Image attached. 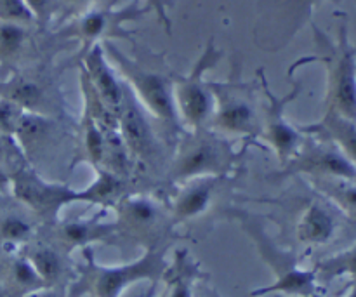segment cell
I'll list each match as a JSON object with an SVG mask.
<instances>
[{"instance_id": "cell-17", "label": "cell", "mask_w": 356, "mask_h": 297, "mask_svg": "<svg viewBox=\"0 0 356 297\" xmlns=\"http://www.w3.org/2000/svg\"><path fill=\"white\" fill-rule=\"evenodd\" d=\"M0 99H6L30 113L58 118L61 115V99L56 96L51 82L40 75L14 73L0 80Z\"/></svg>"}, {"instance_id": "cell-32", "label": "cell", "mask_w": 356, "mask_h": 297, "mask_svg": "<svg viewBox=\"0 0 356 297\" xmlns=\"http://www.w3.org/2000/svg\"><path fill=\"white\" fill-rule=\"evenodd\" d=\"M146 7L159 17L160 24L165 28L167 33L172 31V21L169 17V10L174 7V0H146Z\"/></svg>"}, {"instance_id": "cell-2", "label": "cell", "mask_w": 356, "mask_h": 297, "mask_svg": "<svg viewBox=\"0 0 356 297\" xmlns=\"http://www.w3.org/2000/svg\"><path fill=\"white\" fill-rule=\"evenodd\" d=\"M172 243L143 250L138 259L124 264H101L92 249L82 250V263L76 264V277L68 285V297H122L132 285L149 282L160 284L169 270Z\"/></svg>"}, {"instance_id": "cell-39", "label": "cell", "mask_w": 356, "mask_h": 297, "mask_svg": "<svg viewBox=\"0 0 356 297\" xmlns=\"http://www.w3.org/2000/svg\"><path fill=\"white\" fill-rule=\"evenodd\" d=\"M0 297H6V294H3V289H2V285H0Z\"/></svg>"}, {"instance_id": "cell-12", "label": "cell", "mask_w": 356, "mask_h": 297, "mask_svg": "<svg viewBox=\"0 0 356 297\" xmlns=\"http://www.w3.org/2000/svg\"><path fill=\"white\" fill-rule=\"evenodd\" d=\"M259 75L261 89H263L264 97H266V104H264V115H263V127H261L259 138L266 143L271 148V152L277 155L278 162L284 167L289 160L296 156V153L301 148L302 141L306 136L299 131L298 125L292 124L285 115L289 104L301 94L302 86L301 82H292V89L289 90L285 96H278L273 93L270 87V82L264 77L263 68L257 72Z\"/></svg>"}, {"instance_id": "cell-31", "label": "cell", "mask_w": 356, "mask_h": 297, "mask_svg": "<svg viewBox=\"0 0 356 297\" xmlns=\"http://www.w3.org/2000/svg\"><path fill=\"white\" fill-rule=\"evenodd\" d=\"M24 3H26L28 9L33 14L35 23L45 26L52 19L56 10L59 9L61 0H24Z\"/></svg>"}, {"instance_id": "cell-20", "label": "cell", "mask_w": 356, "mask_h": 297, "mask_svg": "<svg viewBox=\"0 0 356 297\" xmlns=\"http://www.w3.org/2000/svg\"><path fill=\"white\" fill-rule=\"evenodd\" d=\"M23 254L33 264L45 287L68 289V285L75 280L76 264L73 263L72 256L59 250L47 240L37 236L33 242L24 247Z\"/></svg>"}, {"instance_id": "cell-27", "label": "cell", "mask_w": 356, "mask_h": 297, "mask_svg": "<svg viewBox=\"0 0 356 297\" xmlns=\"http://www.w3.org/2000/svg\"><path fill=\"white\" fill-rule=\"evenodd\" d=\"M313 270H315L318 280L332 282L336 278L346 277L356 284V243L350 249L343 250V252L325 257Z\"/></svg>"}, {"instance_id": "cell-26", "label": "cell", "mask_w": 356, "mask_h": 297, "mask_svg": "<svg viewBox=\"0 0 356 297\" xmlns=\"http://www.w3.org/2000/svg\"><path fill=\"white\" fill-rule=\"evenodd\" d=\"M308 181L334 209L356 223V181L337 177H312Z\"/></svg>"}, {"instance_id": "cell-14", "label": "cell", "mask_w": 356, "mask_h": 297, "mask_svg": "<svg viewBox=\"0 0 356 297\" xmlns=\"http://www.w3.org/2000/svg\"><path fill=\"white\" fill-rule=\"evenodd\" d=\"M117 120L118 132H120L134 163H143L148 167L159 166L162 162L163 145L156 138L153 125L149 124L148 111L136 99L127 83H125L124 101H122Z\"/></svg>"}, {"instance_id": "cell-5", "label": "cell", "mask_w": 356, "mask_h": 297, "mask_svg": "<svg viewBox=\"0 0 356 297\" xmlns=\"http://www.w3.org/2000/svg\"><path fill=\"white\" fill-rule=\"evenodd\" d=\"M318 56L301 59V63L320 61L327 70L325 110H334L356 120V47L348 37V26L341 24L336 40H330L312 21Z\"/></svg>"}, {"instance_id": "cell-7", "label": "cell", "mask_w": 356, "mask_h": 297, "mask_svg": "<svg viewBox=\"0 0 356 297\" xmlns=\"http://www.w3.org/2000/svg\"><path fill=\"white\" fill-rule=\"evenodd\" d=\"M214 113L209 127L232 139H256L261 136V115L252 86L243 82L238 66H233L226 82H211Z\"/></svg>"}, {"instance_id": "cell-34", "label": "cell", "mask_w": 356, "mask_h": 297, "mask_svg": "<svg viewBox=\"0 0 356 297\" xmlns=\"http://www.w3.org/2000/svg\"><path fill=\"white\" fill-rule=\"evenodd\" d=\"M0 197H10V170L3 166H0Z\"/></svg>"}, {"instance_id": "cell-35", "label": "cell", "mask_w": 356, "mask_h": 297, "mask_svg": "<svg viewBox=\"0 0 356 297\" xmlns=\"http://www.w3.org/2000/svg\"><path fill=\"white\" fill-rule=\"evenodd\" d=\"M156 291H159V284H149V289L145 297H156Z\"/></svg>"}, {"instance_id": "cell-15", "label": "cell", "mask_w": 356, "mask_h": 297, "mask_svg": "<svg viewBox=\"0 0 356 297\" xmlns=\"http://www.w3.org/2000/svg\"><path fill=\"white\" fill-rule=\"evenodd\" d=\"M292 176L356 181V167L334 145L306 136L294 159L289 160L273 177L287 179Z\"/></svg>"}, {"instance_id": "cell-28", "label": "cell", "mask_w": 356, "mask_h": 297, "mask_svg": "<svg viewBox=\"0 0 356 297\" xmlns=\"http://www.w3.org/2000/svg\"><path fill=\"white\" fill-rule=\"evenodd\" d=\"M28 26L0 21V65H10L23 54L28 44Z\"/></svg>"}, {"instance_id": "cell-24", "label": "cell", "mask_w": 356, "mask_h": 297, "mask_svg": "<svg viewBox=\"0 0 356 297\" xmlns=\"http://www.w3.org/2000/svg\"><path fill=\"white\" fill-rule=\"evenodd\" d=\"M0 285L6 297H26L45 287L23 250L0 256Z\"/></svg>"}, {"instance_id": "cell-4", "label": "cell", "mask_w": 356, "mask_h": 297, "mask_svg": "<svg viewBox=\"0 0 356 297\" xmlns=\"http://www.w3.org/2000/svg\"><path fill=\"white\" fill-rule=\"evenodd\" d=\"M108 59L113 63V68L120 79L127 83L136 99L143 104L146 111L156 120L162 122L167 131L174 132L179 138L184 132L183 124L177 115L172 93V72H163L146 66L138 59L129 58L113 42L103 44Z\"/></svg>"}, {"instance_id": "cell-37", "label": "cell", "mask_w": 356, "mask_h": 297, "mask_svg": "<svg viewBox=\"0 0 356 297\" xmlns=\"http://www.w3.org/2000/svg\"><path fill=\"white\" fill-rule=\"evenodd\" d=\"M61 2L70 3V6H80V3H87L90 2V0H61Z\"/></svg>"}, {"instance_id": "cell-21", "label": "cell", "mask_w": 356, "mask_h": 297, "mask_svg": "<svg viewBox=\"0 0 356 297\" xmlns=\"http://www.w3.org/2000/svg\"><path fill=\"white\" fill-rule=\"evenodd\" d=\"M299 131L309 138L334 145L356 167V120L353 118L334 110H325L318 122L301 125Z\"/></svg>"}, {"instance_id": "cell-16", "label": "cell", "mask_w": 356, "mask_h": 297, "mask_svg": "<svg viewBox=\"0 0 356 297\" xmlns=\"http://www.w3.org/2000/svg\"><path fill=\"white\" fill-rule=\"evenodd\" d=\"M13 139L24 162L37 170L45 159L58 152L66 139V129L59 118L23 111Z\"/></svg>"}, {"instance_id": "cell-30", "label": "cell", "mask_w": 356, "mask_h": 297, "mask_svg": "<svg viewBox=\"0 0 356 297\" xmlns=\"http://www.w3.org/2000/svg\"><path fill=\"white\" fill-rule=\"evenodd\" d=\"M23 163L26 162H24L23 155H21L14 139L0 132V166H3L9 170H14L16 167L23 166Z\"/></svg>"}, {"instance_id": "cell-25", "label": "cell", "mask_w": 356, "mask_h": 297, "mask_svg": "<svg viewBox=\"0 0 356 297\" xmlns=\"http://www.w3.org/2000/svg\"><path fill=\"white\" fill-rule=\"evenodd\" d=\"M205 273L200 264L188 254L186 249H179L170 261L169 270L162 282H165L163 297H195V285L204 280Z\"/></svg>"}, {"instance_id": "cell-19", "label": "cell", "mask_w": 356, "mask_h": 297, "mask_svg": "<svg viewBox=\"0 0 356 297\" xmlns=\"http://www.w3.org/2000/svg\"><path fill=\"white\" fill-rule=\"evenodd\" d=\"M226 179L228 177H198L181 184L172 200L167 204L174 226L184 225L205 214L212 207L216 195L221 190L222 181Z\"/></svg>"}, {"instance_id": "cell-6", "label": "cell", "mask_w": 356, "mask_h": 297, "mask_svg": "<svg viewBox=\"0 0 356 297\" xmlns=\"http://www.w3.org/2000/svg\"><path fill=\"white\" fill-rule=\"evenodd\" d=\"M10 197L35 216L40 226L52 225L61 219L63 209L72 204L94 205L89 186L75 190L66 183L45 179L28 163L10 170Z\"/></svg>"}, {"instance_id": "cell-36", "label": "cell", "mask_w": 356, "mask_h": 297, "mask_svg": "<svg viewBox=\"0 0 356 297\" xmlns=\"http://www.w3.org/2000/svg\"><path fill=\"white\" fill-rule=\"evenodd\" d=\"M312 297H325V296H322L318 292V294H315V296H312ZM344 297H356V284H353V287L350 289V292H348V294L344 296Z\"/></svg>"}, {"instance_id": "cell-29", "label": "cell", "mask_w": 356, "mask_h": 297, "mask_svg": "<svg viewBox=\"0 0 356 297\" xmlns=\"http://www.w3.org/2000/svg\"><path fill=\"white\" fill-rule=\"evenodd\" d=\"M0 21L30 26L35 23V17L24 0H0Z\"/></svg>"}, {"instance_id": "cell-33", "label": "cell", "mask_w": 356, "mask_h": 297, "mask_svg": "<svg viewBox=\"0 0 356 297\" xmlns=\"http://www.w3.org/2000/svg\"><path fill=\"white\" fill-rule=\"evenodd\" d=\"M26 297H68V292L63 287H44L37 292H31Z\"/></svg>"}, {"instance_id": "cell-23", "label": "cell", "mask_w": 356, "mask_h": 297, "mask_svg": "<svg viewBox=\"0 0 356 297\" xmlns=\"http://www.w3.org/2000/svg\"><path fill=\"white\" fill-rule=\"evenodd\" d=\"M38 230L40 223L26 209H10V204L3 207L0 211V256L23 250L37 239Z\"/></svg>"}, {"instance_id": "cell-38", "label": "cell", "mask_w": 356, "mask_h": 297, "mask_svg": "<svg viewBox=\"0 0 356 297\" xmlns=\"http://www.w3.org/2000/svg\"><path fill=\"white\" fill-rule=\"evenodd\" d=\"M10 200H13L10 197H0V211H2L3 207H7V205L10 204Z\"/></svg>"}, {"instance_id": "cell-8", "label": "cell", "mask_w": 356, "mask_h": 297, "mask_svg": "<svg viewBox=\"0 0 356 297\" xmlns=\"http://www.w3.org/2000/svg\"><path fill=\"white\" fill-rule=\"evenodd\" d=\"M221 58L222 51L216 47L214 38H209L190 72L184 75L172 73L174 103L184 131H197L211 124L214 96L205 75L221 61Z\"/></svg>"}, {"instance_id": "cell-10", "label": "cell", "mask_w": 356, "mask_h": 297, "mask_svg": "<svg viewBox=\"0 0 356 297\" xmlns=\"http://www.w3.org/2000/svg\"><path fill=\"white\" fill-rule=\"evenodd\" d=\"M152 13L146 7V3H139L138 0H132L125 7H92L80 14L79 17L66 24L59 35L65 38H75L82 44L80 58L89 51L90 47L97 44H106L113 40H129L134 42V33L125 28V23L139 19L145 14Z\"/></svg>"}, {"instance_id": "cell-11", "label": "cell", "mask_w": 356, "mask_h": 297, "mask_svg": "<svg viewBox=\"0 0 356 297\" xmlns=\"http://www.w3.org/2000/svg\"><path fill=\"white\" fill-rule=\"evenodd\" d=\"M339 2V0H334ZM322 0H259L254 40L264 51H280L306 23Z\"/></svg>"}, {"instance_id": "cell-22", "label": "cell", "mask_w": 356, "mask_h": 297, "mask_svg": "<svg viewBox=\"0 0 356 297\" xmlns=\"http://www.w3.org/2000/svg\"><path fill=\"white\" fill-rule=\"evenodd\" d=\"M337 228H339V221H337L332 205L313 200L299 216L298 225H296V236L302 246L318 247L329 243L336 236Z\"/></svg>"}, {"instance_id": "cell-13", "label": "cell", "mask_w": 356, "mask_h": 297, "mask_svg": "<svg viewBox=\"0 0 356 297\" xmlns=\"http://www.w3.org/2000/svg\"><path fill=\"white\" fill-rule=\"evenodd\" d=\"M108 209H99L87 218L58 219L52 225L40 226L38 236L47 240L59 250L73 256L76 250L92 249L94 243H118V230L115 219H106Z\"/></svg>"}, {"instance_id": "cell-3", "label": "cell", "mask_w": 356, "mask_h": 297, "mask_svg": "<svg viewBox=\"0 0 356 297\" xmlns=\"http://www.w3.org/2000/svg\"><path fill=\"white\" fill-rule=\"evenodd\" d=\"M242 156L243 150L235 148V139L211 127L184 131L177 138L167 179L172 184H183L198 177H229Z\"/></svg>"}, {"instance_id": "cell-1", "label": "cell", "mask_w": 356, "mask_h": 297, "mask_svg": "<svg viewBox=\"0 0 356 297\" xmlns=\"http://www.w3.org/2000/svg\"><path fill=\"white\" fill-rule=\"evenodd\" d=\"M226 216L235 219L254 243L257 256L273 275V282L266 287L254 289L250 297L284 296V297H312L318 294V278L313 268H302L299 257L292 250L278 246L270 235L264 218L240 207L226 209Z\"/></svg>"}, {"instance_id": "cell-18", "label": "cell", "mask_w": 356, "mask_h": 297, "mask_svg": "<svg viewBox=\"0 0 356 297\" xmlns=\"http://www.w3.org/2000/svg\"><path fill=\"white\" fill-rule=\"evenodd\" d=\"M80 59H82V68H80L82 75L89 82L97 101L108 113L117 118L122 101H124L125 83L117 73V70L111 66L103 44L90 47Z\"/></svg>"}, {"instance_id": "cell-9", "label": "cell", "mask_w": 356, "mask_h": 297, "mask_svg": "<svg viewBox=\"0 0 356 297\" xmlns=\"http://www.w3.org/2000/svg\"><path fill=\"white\" fill-rule=\"evenodd\" d=\"M118 236L138 243L143 250L172 243L174 223L169 209L146 193H127L113 207Z\"/></svg>"}]
</instances>
